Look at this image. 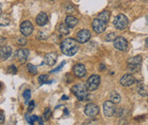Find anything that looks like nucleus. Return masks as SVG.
Wrapping results in <instances>:
<instances>
[{"label": "nucleus", "instance_id": "4", "mask_svg": "<svg viewBox=\"0 0 148 125\" xmlns=\"http://www.w3.org/2000/svg\"><path fill=\"white\" fill-rule=\"evenodd\" d=\"M113 25L118 30H121V31L124 30L127 28V27L129 25V20H128L127 16L123 15V14H120L115 17V19L113 20Z\"/></svg>", "mask_w": 148, "mask_h": 125}, {"label": "nucleus", "instance_id": "8", "mask_svg": "<svg viewBox=\"0 0 148 125\" xmlns=\"http://www.w3.org/2000/svg\"><path fill=\"white\" fill-rule=\"evenodd\" d=\"M92 27H93V30L96 33H101L106 29V23L102 20L96 18L93 20Z\"/></svg>", "mask_w": 148, "mask_h": 125}, {"label": "nucleus", "instance_id": "33", "mask_svg": "<svg viewBox=\"0 0 148 125\" xmlns=\"http://www.w3.org/2000/svg\"><path fill=\"white\" fill-rule=\"evenodd\" d=\"M18 44H21V45H26L27 44V39L24 38H20L18 39Z\"/></svg>", "mask_w": 148, "mask_h": 125}, {"label": "nucleus", "instance_id": "38", "mask_svg": "<svg viewBox=\"0 0 148 125\" xmlns=\"http://www.w3.org/2000/svg\"><path fill=\"white\" fill-rule=\"evenodd\" d=\"M146 21H147V25L148 26V16H146Z\"/></svg>", "mask_w": 148, "mask_h": 125}, {"label": "nucleus", "instance_id": "27", "mask_svg": "<svg viewBox=\"0 0 148 125\" xmlns=\"http://www.w3.org/2000/svg\"><path fill=\"white\" fill-rule=\"evenodd\" d=\"M51 115H52V112H51L50 109H49V108H46L45 111V112H44V117H45V120H46V121H47V120H49Z\"/></svg>", "mask_w": 148, "mask_h": 125}, {"label": "nucleus", "instance_id": "19", "mask_svg": "<svg viewBox=\"0 0 148 125\" xmlns=\"http://www.w3.org/2000/svg\"><path fill=\"white\" fill-rule=\"evenodd\" d=\"M65 21H66V24L70 28H73L74 27H76V25L78 23V20H77L76 17H74V16H66Z\"/></svg>", "mask_w": 148, "mask_h": 125}, {"label": "nucleus", "instance_id": "36", "mask_svg": "<svg viewBox=\"0 0 148 125\" xmlns=\"http://www.w3.org/2000/svg\"><path fill=\"white\" fill-rule=\"evenodd\" d=\"M67 99H68V96H66V95L62 96V100H67Z\"/></svg>", "mask_w": 148, "mask_h": 125}, {"label": "nucleus", "instance_id": "9", "mask_svg": "<svg viewBox=\"0 0 148 125\" xmlns=\"http://www.w3.org/2000/svg\"><path fill=\"white\" fill-rule=\"evenodd\" d=\"M99 111H100L99 107L94 103H89L88 105H86L85 108H84L85 114L89 117H94L97 116Z\"/></svg>", "mask_w": 148, "mask_h": 125}, {"label": "nucleus", "instance_id": "25", "mask_svg": "<svg viewBox=\"0 0 148 125\" xmlns=\"http://www.w3.org/2000/svg\"><path fill=\"white\" fill-rule=\"evenodd\" d=\"M27 66V70H28V72H29L31 74H32V75H36V74L38 73L37 67H36L34 65H32V64H31V63H28Z\"/></svg>", "mask_w": 148, "mask_h": 125}, {"label": "nucleus", "instance_id": "21", "mask_svg": "<svg viewBox=\"0 0 148 125\" xmlns=\"http://www.w3.org/2000/svg\"><path fill=\"white\" fill-rule=\"evenodd\" d=\"M110 100L112 102V103H114L115 105L116 104H119V102L121 101V96H120V94L118 93V92H112L111 95H110Z\"/></svg>", "mask_w": 148, "mask_h": 125}, {"label": "nucleus", "instance_id": "12", "mask_svg": "<svg viewBox=\"0 0 148 125\" xmlns=\"http://www.w3.org/2000/svg\"><path fill=\"white\" fill-rule=\"evenodd\" d=\"M29 50L28 49H26V48H21V49H19L16 51V58L18 59L19 62L21 64H24V63L27 62V60L29 56Z\"/></svg>", "mask_w": 148, "mask_h": 125}, {"label": "nucleus", "instance_id": "34", "mask_svg": "<svg viewBox=\"0 0 148 125\" xmlns=\"http://www.w3.org/2000/svg\"><path fill=\"white\" fill-rule=\"evenodd\" d=\"M65 64H66V61H62V63H61V64L59 66H58V67H57L56 69H54V70H53V71H51L50 72H58L59 70H60V69H61V68L63 67V66H64Z\"/></svg>", "mask_w": 148, "mask_h": 125}, {"label": "nucleus", "instance_id": "13", "mask_svg": "<svg viewBox=\"0 0 148 125\" xmlns=\"http://www.w3.org/2000/svg\"><path fill=\"white\" fill-rule=\"evenodd\" d=\"M73 73L77 78H84L86 75V68L83 64L77 63L73 66Z\"/></svg>", "mask_w": 148, "mask_h": 125}, {"label": "nucleus", "instance_id": "15", "mask_svg": "<svg viewBox=\"0 0 148 125\" xmlns=\"http://www.w3.org/2000/svg\"><path fill=\"white\" fill-rule=\"evenodd\" d=\"M57 54L56 53H49L47 54L45 56V60L44 61L46 65L48 66H54L56 63V61H57Z\"/></svg>", "mask_w": 148, "mask_h": 125}, {"label": "nucleus", "instance_id": "24", "mask_svg": "<svg viewBox=\"0 0 148 125\" xmlns=\"http://www.w3.org/2000/svg\"><path fill=\"white\" fill-rule=\"evenodd\" d=\"M10 20L7 16H0V26L1 27H6L10 24Z\"/></svg>", "mask_w": 148, "mask_h": 125}, {"label": "nucleus", "instance_id": "17", "mask_svg": "<svg viewBox=\"0 0 148 125\" xmlns=\"http://www.w3.org/2000/svg\"><path fill=\"white\" fill-rule=\"evenodd\" d=\"M48 20H49L48 15L45 12H41L36 17V23L39 27H44V26H45L47 24Z\"/></svg>", "mask_w": 148, "mask_h": 125}, {"label": "nucleus", "instance_id": "35", "mask_svg": "<svg viewBox=\"0 0 148 125\" xmlns=\"http://www.w3.org/2000/svg\"><path fill=\"white\" fill-rule=\"evenodd\" d=\"M4 122V115L3 112L0 111V124H2Z\"/></svg>", "mask_w": 148, "mask_h": 125}, {"label": "nucleus", "instance_id": "7", "mask_svg": "<svg viewBox=\"0 0 148 125\" xmlns=\"http://www.w3.org/2000/svg\"><path fill=\"white\" fill-rule=\"evenodd\" d=\"M103 111L104 114L106 116V117H112L116 111H117V108L115 107V104L112 103L111 100L110 101H105L103 105Z\"/></svg>", "mask_w": 148, "mask_h": 125}, {"label": "nucleus", "instance_id": "30", "mask_svg": "<svg viewBox=\"0 0 148 125\" xmlns=\"http://www.w3.org/2000/svg\"><path fill=\"white\" fill-rule=\"evenodd\" d=\"M8 72L10 74H16L17 73V68L15 67V66H10L8 69Z\"/></svg>", "mask_w": 148, "mask_h": 125}, {"label": "nucleus", "instance_id": "3", "mask_svg": "<svg viewBox=\"0 0 148 125\" xmlns=\"http://www.w3.org/2000/svg\"><path fill=\"white\" fill-rule=\"evenodd\" d=\"M142 57L140 55H137L130 58L128 61V69L131 72H138L141 68Z\"/></svg>", "mask_w": 148, "mask_h": 125}, {"label": "nucleus", "instance_id": "39", "mask_svg": "<svg viewBox=\"0 0 148 125\" xmlns=\"http://www.w3.org/2000/svg\"><path fill=\"white\" fill-rule=\"evenodd\" d=\"M142 1H143V2H146V3H147L148 2V0H142Z\"/></svg>", "mask_w": 148, "mask_h": 125}, {"label": "nucleus", "instance_id": "16", "mask_svg": "<svg viewBox=\"0 0 148 125\" xmlns=\"http://www.w3.org/2000/svg\"><path fill=\"white\" fill-rule=\"evenodd\" d=\"M12 54V48L10 46H4L0 49V59L2 61L7 60Z\"/></svg>", "mask_w": 148, "mask_h": 125}, {"label": "nucleus", "instance_id": "31", "mask_svg": "<svg viewBox=\"0 0 148 125\" xmlns=\"http://www.w3.org/2000/svg\"><path fill=\"white\" fill-rule=\"evenodd\" d=\"M6 43H7L6 38H3V37H1V36H0V48L4 47V46L6 45Z\"/></svg>", "mask_w": 148, "mask_h": 125}, {"label": "nucleus", "instance_id": "2", "mask_svg": "<svg viewBox=\"0 0 148 125\" xmlns=\"http://www.w3.org/2000/svg\"><path fill=\"white\" fill-rule=\"evenodd\" d=\"M72 92L75 94V96L77 98L78 100H85L89 97L88 89L83 83H78L74 85L72 88Z\"/></svg>", "mask_w": 148, "mask_h": 125}, {"label": "nucleus", "instance_id": "22", "mask_svg": "<svg viewBox=\"0 0 148 125\" xmlns=\"http://www.w3.org/2000/svg\"><path fill=\"white\" fill-rule=\"evenodd\" d=\"M58 31L63 36L68 35L69 34V27L66 24H60L58 27Z\"/></svg>", "mask_w": 148, "mask_h": 125}, {"label": "nucleus", "instance_id": "23", "mask_svg": "<svg viewBox=\"0 0 148 125\" xmlns=\"http://www.w3.org/2000/svg\"><path fill=\"white\" fill-rule=\"evenodd\" d=\"M110 16H111V13L109 11H107V10H105L103 12H101V14H99L98 18L101 19V20H102L103 21H105L107 24V22L109 21Z\"/></svg>", "mask_w": 148, "mask_h": 125}, {"label": "nucleus", "instance_id": "37", "mask_svg": "<svg viewBox=\"0 0 148 125\" xmlns=\"http://www.w3.org/2000/svg\"><path fill=\"white\" fill-rule=\"evenodd\" d=\"M145 44H146V47L148 48V38L146 39V43H145Z\"/></svg>", "mask_w": 148, "mask_h": 125}, {"label": "nucleus", "instance_id": "11", "mask_svg": "<svg viewBox=\"0 0 148 125\" xmlns=\"http://www.w3.org/2000/svg\"><path fill=\"white\" fill-rule=\"evenodd\" d=\"M91 38V33L87 29H83L79 31L77 34V41L80 44H85Z\"/></svg>", "mask_w": 148, "mask_h": 125}, {"label": "nucleus", "instance_id": "5", "mask_svg": "<svg viewBox=\"0 0 148 125\" xmlns=\"http://www.w3.org/2000/svg\"><path fill=\"white\" fill-rule=\"evenodd\" d=\"M100 83H101V78L98 75H92L88 78L86 82V87L89 91H95L98 89Z\"/></svg>", "mask_w": 148, "mask_h": 125}, {"label": "nucleus", "instance_id": "6", "mask_svg": "<svg viewBox=\"0 0 148 125\" xmlns=\"http://www.w3.org/2000/svg\"><path fill=\"white\" fill-rule=\"evenodd\" d=\"M113 46L115 47V48H117L118 50L124 51L129 47V44H128V41L126 40L125 38H123V37H117L116 39L113 41Z\"/></svg>", "mask_w": 148, "mask_h": 125}, {"label": "nucleus", "instance_id": "20", "mask_svg": "<svg viewBox=\"0 0 148 125\" xmlns=\"http://www.w3.org/2000/svg\"><path fill=\"white\" fill-rule=\"evenodd\" d=\"M27 120L30 124H35L36 122H38V124H43L42 119L36 115H32V116L27 115Z\"/></svg>", "mask_w": 148, "mask_h": 125}, {"label": "nucleus", "instance_id": "41", "mask_svg": "<svg viewBox=\"0 0 148 125\" xmlns=\"http://www.w3.org/2000/svg\"><path fill=\"white\" fill-rule=\"evenodd\" d=\"M50 1H55V0H50Z\"/></svg>", "mask_w": 148, "mask_h": 125}, {"label": "nucleus", "instance_id": "26", "mask_svg": "<svg viewBox=\"0 0 148 125\" xmlns=\"http://www.w3.org/2000/svg\"><path fill=\"white\" fill-rule=\"evenodd\" d=\"M116 38H117L116 34L113 33V32H111V33H109L108 35H106L105 38H106V41L111 42V41H114V40L116 39Z\"/></svg>", "mask_w": 148, "mask_h": 125}, {"label": "nucleus", "instance_id": "14", "mask_svg": "<svg viewBox=\"0 0 148 125\" xmlns=\"http://www.w3.org/2000/svg\"><path fill=\"white\" fill-rule=\"evenodd\" d=\"M135 82V78L134 77L132 74H130V73H127V74H124L121 79H120V83L124 87H129V86H131L132 84L134 83Z\"/></svg>", "mask_w": 148, "mask_h": 125}, {"label": "nucleus", "instance_id": "10", "mask_svg": "<svg viewBox=\"0 0 148 125\" xmlns=\"http://www.w3.org/2000/svg\"><path fill=\"white\" fill-rule=\"evenodd\" d=\"M20 29H21V32L22 33L23 36L29 37L33 31V26L29 20H25L21 24Z\"/></svg>", "mask_w": 148, "mask_h": 125}, {"label": "nucleus", "instance_id": "40", "mask_svg": "<svg viewBox=\"0 0 148 125\" xmlns=\"http://www.w3.org/2000/svg\"><path fill=\"white\" fill-rule=\"evenodd\" d=\"M1 13H2V10H1V7H0V15H1Z\"/></svg>", "mask_w": 148, "mask_h": 125}, {"label": "nucleus", "instance_id": "42", "mask_svg": "<svg viewBox=\"0 0 148 125\" xmlns=\"http://www.w3.org/2000/svg\"><path fill=\"white\" fill-rule=\"evenodd\" d=\"M0 89H1V84H0Z\"/></svg>", "mask_w": 148, "mask_h": 125}, {"label": "nucleus", "instance_id": "1", "mask_svg": "<svg viewBox=\"0 0 148 125\" xmlns=\"http://www.w3.org/2000/svg\"><path fill=\"white\" fill-rule=\"evenodd\" d=\"M60 49L64 55L67 56H73L78 50V44L77 40L72 38L64 39L60 44Z\"/></svg>", "mask_w": 148, "mask_h": 125}, {"label": "nucleus", "instance_id": "43", "mask_svg": "<svg viewBox=\"0 0 148 125\" xmlns=\"http://www.w3.org/2000/svg\"><path fill=\"white\" fill-rule=\"evenodd\" d=\"M147 102H148V100H147Z\"/></svg>", "mask_w": 148, "mask_h": 125}, {"label": "nucleus", "instance_id": "32", "mask_svg": "<svg viewBox=\"0 0 148 125\" xmlns=\"http://www.w3.org/2000/svg\"><path fill=\"white\" fill-rule=\"evenodd\" d=\"M34 107H35V103L33 100H30L28 102V112H31L32 110L34 109Z\"/></svg>", "mask_w": 148, "mask_h": 125}, {"label": "nucleus", "instance_id": "28", "mask_svg": "<svg viewBox=\"0 0 148 125\" xmlns=\"http://www.w3.org/2000/svg\"><path fill=\"white\" fill-rule=\"evenodd\" d=\"M23 97H24V99H25L26 104L28 103V102H29L28 100H29V99L31 98V91H30V89H27V90L24 91V93H23Z\"/></svg>", "mask_w": 148, "mask_h": 125}, {"label": "nucleus", "instance_id": "29", "mask_svg": "<svg viewBox=\"0 0 148 125\" xmlns=\"http://www.w3.org/2000/svg\"><path fill=\"white\" fill-rule=\"evenodd\" d=\"M48 75H46V74H43V75H41L39 78H38V80H39V83H40V84H44V83H48Z\"/></svg>", "mask_w": 148, "mask_h": 125}, {"label": "nucleus", "instance_id": "18", "mask_svg": "<svg viewBox=\"0 0 148 125\" xmlns=\"http://www.w3.org/2000/svg\"><path fill=\"white\" fill-rule=\"evenodd\" d=\"M136 91L140 96L147 97L148 96V86L146 84H143V83H140L136 87Z\"/></svg>", "mask_w": 148, "mask_h": 125}]
</instances>
